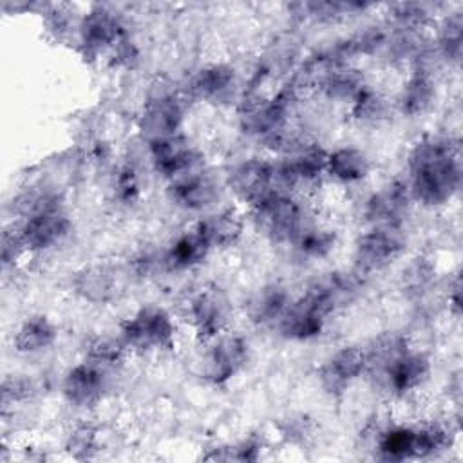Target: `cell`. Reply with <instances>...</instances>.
<instances>
[{"mask_svg":"<svg viewBox=\"0 0 463 463\" xmlns=\"http://www.w3.org/2000/svg\"><path fill=\"white\" fill-rule=\"evenodd\" d=\"M407 190L412 201L423 206L449 203L461 184L459 145L449 137L425 136L411 150L407 159Z\"/></svg>","mask_w":463,"mask_h":463,"instance_id":"cell-1","label":"cell"},{"mask_svg":"<svg viewBox=\"0 0 463 463\" xmlns=\"http://www.w3.org/2000/svg\"><path fill=\"white\" fill-rule=\"evenodd\" d=\"M257 226L277 242H295L311 224L309 213L295 194L273 192L251 208Z\"/></svg>","mask_w":463,"mask_h":463,"instance_id":"cell-2","label":"cell"},{"mask_svg":"<svg viewBox=\"0 0 463 463\" xmlns=\"http://www.w3.org/2000/svg\"><path fill=\"white\" fill-rule=\"evenodd\" d=\"M175 322L159 306H145L121 324V342L137 353H161L175 345Z\"/></svg>","mask_w":463,"mask_h":463,"instance_id":"cell-3","label":"cell"},{"mask_svg":"<svg viewBox=\"0 0 463 463\" xmlns=\"http://www.w3.org/2000/svg\"><path fill=\"white\" fill-rule=\"evenodd\" d=\"M405 242L398 228L373 226L364 232L353 251V264L358 275H373L391 266L403 251Z\"/></svg>","mask_w":463,"mask_h":463,"instance_id":"cell-4","label":"cell"},{"mask_svg":"<svg viewBox=\"0 0 463 463\" xmlns=\"http://www.w3.org/2000/svg\"><path fill=\"white\" fill-rule=\"evenodd\" d=\"M27 253H38L58 246L71 232V219L61 201L43 206L42 210L24 217L16 230Z\"/></svg>","mask_w":463,"mask_h":463,"instance_id":"cell-5","label":"cell"},{"mask_svg":"<svg viewBox=\"0 0 463 463\" xmlns=\"http://www.w3.org/2000/svg\"><path fill=\"white\" fill-rule=\"evenodd\" d=\"M232 306L219 288H204L197 291L186 304V318L203 342L228 331Z\"/></svg>","mask_w":463,"mask_h":463,"instance_id":"cell-6","label":"cell"},{"mask_svg":"<svg viewBox=\"0 0 463 463\" xmlns=\"http://www.w3.org/2000/svg\"><path fill=\"white\" fill-rule=\"evenodd\" d=\"M293 90H280L273 98H253L242 105L241 125L244 132L255 134L264 141L288 127Z\"/></svg>","mask_w":463,"mask_h":463,"instance_id":"cell-7","label":"cell"},{"mask_svg":"<svg viewBox=\"0 0 463 463\" xmlns=\"http://www.w3.org/2000/svg\"><path fill=\"white\" fill-rule=\"evenodd\" d=\"M248 362V342L232 331H224L208 340L203 373L212 383H226Z\"/></svg>","mask_w":463,"mask_h":463,"instance_id":"cell-8","label":"cell"},{"mask_svg":"<svg viewBox=\"0 0 463 463\" xmlns=\"http://www.w3.org/2000/svg\"><path fill=\"white\" fill-rule=\"evenodd\" d=\"M78 36L85 56L90 58L114 51L125 40L119 18L105 7H94L81 16L78 24Z\"/></svg>","mask_w":463,"mask_h":463,"instance_id":"cell-9","label":"cell"},{"mask_svg":"<svg viewBox=\"0 0 463 463\" xmlns=\"http://www.w3.org/2000/svg\"><path fill=\"white\" fill-rule=\"evenodd\" d=\"M230 190L250 208L264 201L275 190L273 163L259 157H250L235 165L228 174Z\"/></svg>","mask_w":463,"mask_h":463,"instance_id":"cell-10","label":"cell"},{"mask_svg":"<svg viewBox=\"0 0 463 463\" xmlns=\"http://www.w3.org/2000/svg\"><path fill=\"white\" fill-rule=\"evenodd\" d=\"M367 369V353L356 345H344L336 349L317 371L320 387L331 394L338 396L347 387L356 382Z\"/></svg>","mask_w":463,"mask_h":463,"instance_id":"cell-11","label":"cell"},{"mask_svg":"<svg viewBox=\"0 0 463 463\" xmlns=\"http://www.w3.org/2000/svg\"><path fill=\"white\" fill-rule=\"evenodd\" d=\"M107 383V367L85 358L67 371L61 383V392L72 407L90 409L103 398Z\"/></svg>","mask_w":463,"mask_h":463,"instance_id":"cell-12","label":"cell"},{"mask_svg":"<svg viewBox=\"0 0 463 463\" xmlns=\"http://www.w3.org/2000/svg\"><path fill=\"white\" fill-rule=\"evenodd\" d=\"M148 152H150V161L154 165V170L159 175L172 181L194 172L199 161L195 148L181 134L150 141Z\"/></svg>","mask_w":463,"mask_h":463,"instance_id":"cell-13","label":"cell"},{"mask_svg":"<svg viewBox=\"0 0 463 463\" xmlns=\"http://www.w3.org/2000/svg\"><path fill=\"white\" fill-rule=\"evenodd\" d=\"M327 317L329 313L309 293H304L289 302L277 327L288 340H311L322 333Z\"/></svg>","mask_w":463,"mask_h":463,"instance_id":"cell-14","label":"cell"},{"mask_svg":"<svg viewBox=\"0 0 463 463\" xmlns=\"http://www.w3.org/2000/svg\"><path fill=\"white\" fill-rule=\"evenodd\" d=\"M380 373L389 392L396 396H405L418 391L429 380L430 360L425 353L407 347Z\"/></svg>","mask_w":463,"mask_h":463,"instance_id":"cell-15","label":"cell"},{"mask_svg":"<svg viewBox=\"0 0 463 463\" xmlns=\"http://www.w3.org/2000/svg\"><path fill=\"white\" fill-rule=\"evenodd\" d=\"M183 116V105L174 94H159L145 103L137 118V127L146 143H150L179 134Z\"/></svg>","mask_w":463,"mask_h":463,"instance_id":"cell-16","label":"cell"},{"mask_svg":"<svg viewBox=\"0 0 463 463\" xmlns=\"http://www.w3.org/2000/svg\"><path fill=\"white\" fill-rule=\"evenodd\" d=\"M411 201L407 184L394 181L367 199L364 213L373 226L398 228L407 215Z\"/></svg>","mask_w":463,"mask_h":463,"instance_id":"cell-17","label":"cell"},{"mask_svg":"<svg viewBox=\"0 0 463 463\" xmlns=\"http://www.w3.org/2000/svg\"><path fill=\"white\" fill-rule=\"evenodd\" d=\"M168 195L174 204L184 210L201 212L217 201L219 186L208 174L194 170L183 177L174 179L168 188Z\"/></svg>","mask_w":463,"mask_h":463,"instance_id":"cell-18","label":"cell"},{"mask_svg":"<svg viewBox=\"0 0 463 463\" xmlns=\"http://www.w3.org/2000/svg\"><path fill=\"white\" fill-rule=\"evenodd\" d=\"M237 87L235 71L228 65L215 63L201 69L190 81V94L208 103L228 101Z\"/></svg>","mask_w":463,"mask_h":463,"instance_id":"cell-19","label":"cell"},{"mask_svg":"<svg viewBox=\"0 0 463 463\" xmlns=\"http://www.w3.org/2000/svg\"><path fill=\"white\" fill-rule=\"evenodd\" d=\"M194 228L201 233L210 250H224L239 242L244 232V221L237 210L228 208L201 219Z\"/></svg>","mask_w":463,"mask_h":463,"instance_id":"cell-20","label":"cell"},{"mask_svg":"<svg viewBox=\"0 0 463 463\" xmlns=\"http://www.w3.org/2000/svg\"><path fill=\"white\" fill-rule=\"evenodd\" d=\"M58 338V329L45 315L27 317L13 336V345L18 353L34 354L49 349Z\"/></svg>","mask_w":463,"mask_h":463,"instance_id":"cell-21","label":"cell"},{"mask_svg":"<svg viewBox=\"0 0 463 463\" xmlns=\"http://www.w3.org/2000/svg\"><path fill=\"white\" fill-rule=\"evenodd\" d=\"M326 172L329 177L344 184L360 183L369 174V159L354 146H340L327 152Z\"/></svg>","mask_w":463,"mask_h":463,"instance_id":"cell-22","label":"cell"},{"mask_svg":"<svg viewBox=\"0 0 463 463\" xmlns=\"http://www.w3.org/2000/svg\"><path fill=\"white\" fill-rule=\"evenodd\" d=\"M289 302H291L289 293L284 288L273 284V286H266V288L259 289L248 300L246 313L253 324L269 326V324H277L280 320V317L284 315Z\"/></svg>","mask_w":463,"mask_h":463,"instance_id":"cell-23","label":"cell"},{"mask_svg":"<svg viewBox=\"0 0 463 463\" xmlns=\"http://www.w3.org/2000/svg\"><path fill=\"white\" fill-rule=\"evenodd\" d=\"M436 99V85L427 71H414V74L403 83L398 96V107L402 114L416 118L427 112Z\"/></svg>","mask_w":463,"mask_h":463,"instance_id":"cell-24","label":"cell"},{"mask_svg":"<svg viewBox=\"0 0 463 463\" xmlns=\"http://www.w3.org/2000/svg\"><path fill=\"white\" fill-rule=\"evenodd\" d=\"M210 248L201 237V233L192 228L190 232L181 233L172 246L166 250L163 262L168 269H190L203 262V259L208 255Z\"/></svg>","mask_w":463,"mask_h":463,"instance_id":"cell-25","label":"cell"},{"mask_svg":"<svg viewBox=\"0 0 463 463\" xmlns=\"http://www.w3.org/2000/svg\"><path fill=\"white\" fill-rule=\"evenodd\" d=\"M378 456L385 461L416 459V427L392 425L380 432L376 439Z\"/></svg>","mask_w":463,"mask_h":463,"instance_id":"cell-26","label":"cell"},{"mask_svg":"<svg viewBox=\"0 0 463 463\" xmlns=\"http://www.w3.org/2000/svg\"><path fill=\"white\" fill-rule=\"evenodd\" d=\"M295 248L300 251V255L309 257V259H324L327 257L335 244H336V235L331 228L320 226L311 222L297 239H295Z\"/></svg>","mask_w":463,"mask_h":463,"instance_id":"cell-27","label":"cell"},{"mask_svg":"<svg viewBox=\"0 0 463 463\" xmlns=\"http://www.w3.org/2000/svg\"><path fill=\"white\" fill-rule=\"evenodd\" d=\"M112 273L101 266L87 268L83 273L78 275L76 289L92 302H103L112 293Z\"/></svg>","mask_w":463,"mask_h":463,"instance_id":"cell-28","label":"cell"},{"mask_svg":"<svg viewBox=\"0 0 463 463\" xmlns=\"http://www.w3.org/2000/svg\"><path fill=\"white\" fill-rule=\"evenodd\" d=\"M461 42H463V20H461V13H454L452 16L445 18L439 27V36H438L439 56L445 58L447 61L458 63L463 49Z\"/></svg>","mask_w":463,"mask_h":463,"instance_id":"cell-29","label":"cell"},{"mask_svg":"<svg viewBox=\"0 0 463 463\" xmlns=\"http://www.w3.org/2000/svg\"><path fill=\"white\" fill-rule=\"evenodd\" d=\"M351 116L360 123H378L387 116V101L369 87H365L349 105Z\"/></svg>","mask_w":463,"mask_h":463,"instance_id":"cell-30","label":"cell"},{"mask_svg":"<svg viewBox=\"0 0 463 463\" xmlns=\"http://www.w3.org/2000/svg\"><path fill=\"white\" fill-rule=\"evenodd\" d=\"M98 445V432L92 425H76L67 438V452L76 459H87L94 454Z\"/></svg>","mask_w":463,"mask_h":463,"instance_id":"cell-31","label":"cell"},{"mask_svg":"<svg viewBox=\"0 0 463 463\" xmlns=\"http://www.w3.org/2000/svg\"><path fill=\"white\" fill-rule=\"evenodd\" d=\"M262 449L260 439H257L255 436H250L239 443L222 447V449H215L213 454L206 456L208 459H224V461H255L259 458V452Z\"/></svg>","mask_w":463,"mask_h":463,"instance_id":"cell-32","label":"cell"},{"mask_svg":"<svg viewBox=\"0 0 463 463\" xmlns=\"http://www.w3.org/2000/svg\"><path fill=\"white\" fill-rule=\"evenodd\" d=\"M392 18L403 31H416L429 24V13L420 4H398L392 5Z\"/></svg>","mask_w":463,"mask_h":463,"instance_id":"cell-33","label":"cell"},{"mask_svg":"<svg viewBox=\"0 0 463 463\" xmlns=\"http://www.w3.org/2000/svg\"><path fill=\"white\" fill-rule=\"evenodd\" d=\"M114 194H116L118 201L123 203V204H130V203H134L137 199L139 183H137L136 172L130 166H123L118 172L116 184H114Z\"/></svg>","mask_w":463,"mask_h":463,"instance_id":"cell-34","label":"cell"},{"mask_svg":"<svg viewBox=\"0 0 463 463\" xmlns=\"http://www.w3.org/2000/svg\"><path fill=\"white\" fill-rule=\"evenodd\" d=\"M432 266L423 260V259H416L405 271V286L409 291H420L423 288H427L432 280Z\"/></svg>","mask_w":463,"mask_h":463,"instance_id":"cell-35","label":"cell"},{"mask_svg":"<svg viewBox=\"0 0 463 463\" xmlns=\"http://www.w3.org/2000/svg\"><path fill=\"white\" fill-rule=\"evenodd\" d=\"M33 391L34 389H33L31 382H27L25 378H7V380H4V385H2L4 405L25 400L33 394Z\"/></svg>","mask_w":463,"mask_h":463,"instance_id":"cell-36","label":"cell"},{"mask_svg":"<svg viewBox=\"0 0 463 463\" xmlns=\"http://www.w3.org/2000/svg\"><path fill=\"white\" fill-rule=\"evenodd\" d=\"M25 251V246L18 235V232H4V239H2V262L4 266L14 264Z\"/></svg>","mask_w":463,"mask_h":463,"instance_id":"cell-37","label":"cell"},{"mask_svg":"<svg viewBox=\"0 0 463 463\" xmlns=\"http://www.w3.org/2000/svg\"><path fill=\"white\" fill-rule=\"evenodd\" d=\"M313 432V423L306 416L288 418L282 425V434L291 441H306Z\"/></svg>","mask_w":463,"mask_h":463,"instance_id":"cell-38","label":"cell"},{"mask_svg":"<svg viewBox=\"0 0 463 463\" xmlns=\"http://www.w3.org/2000/svg\"><path fill=\"white\" fill-rule=\"evenodd\" d=\"M449 309L452 311L454 317H459V313H461V282H459V277L454 279V284L449 291Z\"/></svg>","mask_w":463,"mask_h":463,"instance_id":"cell-39","label":"cell"}]
</instances>
